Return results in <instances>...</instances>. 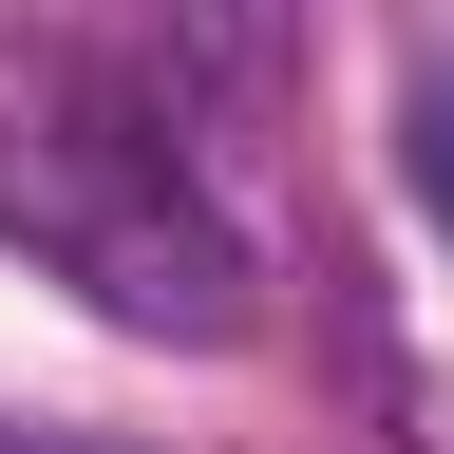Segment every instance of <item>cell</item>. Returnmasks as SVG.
<instances>
[{"label": "cell", "instance_id": "1", "mask_svg": "<svg viewBox=\"0 0 454 454\" xmlns=\"http://www.w3.org/2000/svg\"><path fill=\"white\" fill-rule=\"evenodd\" d=\"M0 247L133 340H247V227L190 190L170 114L95 57H0Z\"/></svg>", "mask_w": 454, "mask_h": 454}, {"label": "cell", "instance_id": "2", "mask_svg": "<svg viewBox=\"0 0 454 454\" xmlns=\"http://www.w3.org/2000/svg\"><path fill=\"white\" fill-rule=\"evenodd\" d=\"M417 208L454 227V95H417Z\"/></svg>", "mask_w": 454, "mask_h": 454}]
</instances>
